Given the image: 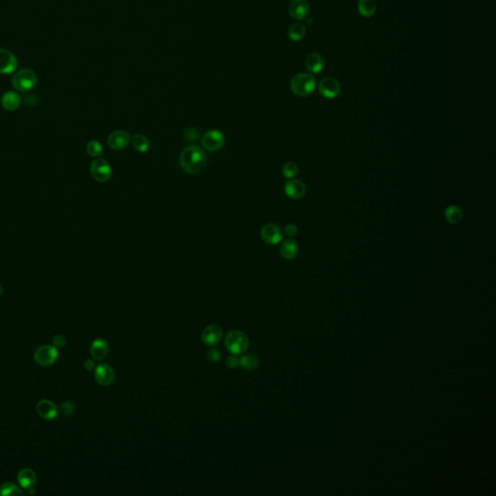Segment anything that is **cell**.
<instances>
[{
	"mask_svg": "<svg viewBox=\"0 0 496 496\" xmlns=\"http://www.w3.org/2000/svg\"><path fill=\"white\" fill-rule=\"evenodd\" d=\"M316 79L312 75L300 73L294 76L291 80V90L296 95L305 97L315 91Z\"/></svg>",
	"mask_w": 496,
	"mask_h": 496,
	"instance_id": "3",
	"label": "cell"
},
{
	"mask_svg": "<svg viewBox=\"0 0 496 496\" xmlns=\"http://www.w3.org/2000/svg\"><path fill=\"white\" fill-rule=\"evenodd\" d=\"M198 135H199V132H198L195 128H189L188 130L186 131V133H185L186 138H187L188 140H190V141H194V140H196Z\"/></svg>",
	"mask_w": 496,
	"mask_h": 496,
	"instance_id": "35",
	"label": "cell"
},
{
	"mask_svg": "<svg viewBox=\"0 0 496 496\" xmlns=\"http://www.w3.org/2000/svg\"><path fill=\"white\" fill-rule=\"evenodd\" d=\"M225 347L233 355H242L249 347L247 336L240 330H231L225 338Z\"/></svg>",
	"mask_w": 496,
	"mask_h": 496,
	"instance_id": "4",
	"label": "cell"
},
{
	"mask_svg": "<svg viewBox=\"0 0 496 496\" xmlns=\"http://www.w3.org/2000/svg\"><path fill=\"white\" fill-rule=\"evenodd\" d=\"M52 343L53 345L56 347V348H61V347H64L66 344V340L64 337H62L61 335H56L52 338Z\"/></svg>",
	"mask_w": 496,
	"mask_h": 496,
	"instance_id": "34",
	"label": "cell"
},
{
	"mask_svg": "<svg viewBox=\"0 0 496 496\" xmlns=\"http://www.w3.org/2000/svg\"><path fill=\"white\" fill-rule=\"evenodd\" d=\"M131 141V134L124 130L114 131L108 137V144L111 148L119 150L126 147Z\"/></svg>",
	"mask_w": 496,
	"mask_h": 496,
	"instance_id": "13",
	"label": "cell"
},
{
	"mask_svg": "<svg viewBox=\"0 0 496 496\" xmlns=\"http://www.w3.org/2000/svg\"><path fill=\"white\" fill-rule=\"evenodd\" d=\"M85 368L88 371H92V370H93L95 368V363L92 360H87L85 362Z\"/></svg>",
	"mask_w": 496,
	"mask_h": 496,
	"instance_id": "36",
	"label": "cell"
},
{
	"mask_svg": "<svg viewBox=\"0 0 496 496\" xmlns=\"http://www.w3.org/2000/svg\"><path fill=\"white\" fill-rule=\"evenodd\" d=\"M226 365L231 368V369H235L237 366H239V358H237L236 355H231L227 358L226 360Z\"/></svg>",
	"mask_w": 496,
	"mask_h": 496,
	"instance_id": "31",
	"label": "cell"
},
{
	"mask_svg": "<svg viewBox=\"0 0 496 496\" xmlns=\"http://www.w3.org/2000/svg\"><path fill=\"white\" fill-rule=\"evenodd\" d=\"M225 144V137L222 132L218 130H209L203 136L202 144L208 151H218Z\"/></svg>",
	"mask_w": 496,
	"mask_h": 496,
	"instance_id": "7",
	"label": "cell"
},
{
	"mask_svg": "<svg viewBox=\"0 0 496 496\" xmlns=\"http://www.w3.org/2000/svg\"><path fill=\"white\" fill-rule=\"evenodd\" d=\"M262 239L271 245L278 244L283 238V232L281 228L274 223L266 224L261 229Z\"/></svg>",
	"mask_w": 496,
	"mask_h": 496,
	"instance_id": "10",
	"label": "cell"
},
{
	"mask_svg": "<svg viewBox=\"0 0 496 496\" xmlns=\"http://www.w3.org/2000/svg\"><path fill=\"white\" fill-rule=\"evenodd\" d=\"M221 352L218 349H210L207 353V359L210 364H216L221 360Z\"/></svg>",
	"mask_w": 496,
	"mask_h": 496,
	"instance_id": "30",
	"label": "cell"
},
{
	"mask_svg": "<svg viewBox=\"0 0 496 496\" xmlns=\"http://www.w3.org/2000/svg\"><path fill=\"white\" fill-rule=\"evenodd\" d=\"M133 146L134 148L141 152V153H145L148 151V149L150 148V142L148 140V138L146 136H144L143 134H137L134 136L133 138Z\"/></svg>",
	"mask_w": 496,
	"mask_h": 496,
	"instance_id": "25",
	"label": "cell"
},
{
	"mask_svg": "<svg viewBox=\"0 0 496 496\" xmlns=\"http://www.w3.org/2000/svg\"><path fill=\"white\" fill-rule=\"evenodd\" d=\"M86 149H87V152L90 156L97 158V157H100L103 154V145L101 144L100 142L95 141V140H92L91 142H89L87 144Z\"/></svg>",
	"mask_w": 496,
	"mask_h": 496,
	"instance_id": "28",
	"label": "cell"
},
{
	"mask_svg": "<svg viewBox=\"0 0 496 496\" xmlns=\"http://www.w3.org/2000/svg\"><path fill=\"white\" fill-rule=\"evenodd\" d=\"M284 191L289 198L299 200L305 195L306 187L305 184L300 180H291L285 183Z\"/></svg>",
	"mask_w": 496,
	"mask_h": 496,
	"instance_id": "15",
	"label": "cell"
},
{
	"mask_svg": "<svg viewBox=\"0 0 496 496\" xmlns=\"http://www.w3.org/2000/svg\"><path fill=\"white\" fill-rule=\"evenodd\" d=\"M180 164L184 172L195 175L205 169L207 156L200 146L190 144L183 148L180 156Z\"/></svg>",
	"mask_w": 496,
	"mask_h": 496,
	"instance_id": "1",
	"label": "cell"
},
{
	"mask_svg": "<svg viewBox=\"0 0 496 496\" xmlns=\"http://www.w3.org/2000/svg\"><path fill=\"white\" fill-rule=\"evenodd\" d=\"M18 482L23 488L30 489L33 488L36 483V475L34 471L29 468H24L18 474Z\"/></svg>",
	"mask_w": 496,
	"mask_h": 496,
	"instance_id": "20",
	"label": "cell"
},
{
	"mask_svg": "<svg viewBox=\"0 0 496 496\" xmlns=\"http://www.w3.org/2000/svg\"><path fill=\"white\" fill-rule=\"evenodd\" d=\"M201 338L205 345L213 347L222 340V328L217 325H209L203 329Z\"/></svg>",
	"mask_w": 496,
	"mask_h": 496,
	"instance_id": "12",
	"label": "cell"
},
{
	"mask_svg": "<svg viewBox=\"0 0 496 496\" xmlns=\"http://www.w3.org/2000/svg\"><path fill=\"white\" fill-rule=\"evenodd\" d=\"M299 174V166L295 162H287L282 168V175L286 179H294Z\"/></svg>",
	"mask_w": 496,
	"mask_h": 496,
	"instance_id": "29",
	"label": "cell"
},
{
	"mask_svg": "<svg viewBox=\"0 0 496 496\" xmlns=\"http://www.w3.org/2000/svg\"><path fill=\"white\" fill-rule=\"evenodd\" d=\"M358 10L365 18H370L376 12V3L374 0H359Z\"/></svg>",
	"mask_w": 496,
	"mask_h": 496,
	"instance_id": "22",
	"label": "cell"
},
{
	"mask_svg": "<svg viewBox=\"0 0 496 496\" xmlns=\"http://www.w3.org/2000/svg\"><path fill=\"white\" fill-rule=\"evenodd\" d=\"M299 253V245L295 239L289 238L280 246V254L286 260H293Z\"/></svg>",
	"mask_w": 496,
	"mask_h": 496,
	"instance_id": "21",
	"label": "cell"
},
{
	"mask_svg": "<svg viewBox=\"0 0 496 496\" xmlns=\"http://www.w3.org/2000/svg\"><path fill=\"white\" fill-rule=\"evenodd\" d=\"M94 377L100 386L109 387L115 382L116 374L112 366L108 364H100L95 367Z\"/></svg>",
	"mask_w": 496,
	"mask_h": 496,
	"instance_id": "9",
	"label": "cell"
},
{
	"mask_svg": "<svg viewBox=\"0 0 496 496\" xmlns=\"http://www.w3.org/2000/svg\"><path fill=\"white\" fill-rule=\"evenodd\" d=\"M299 232V229H298V226L295 225V224H288L287 226L285 227L284 229V234L290 236V237H293L295 235L298 234Z\"/></svg>",
	"mask_w": 496,
	"mask_h": 496,
	"instance_id": "32",
	"label": "cell"
},
{
	"mask_svg": "<svg viewBox=\"0 0 496 496\" xmlns=\"http://www.w3.org/2000/svg\"><path fill=\"white\" fill-rule=\"evenodd\" d=\"M11 81L17 92H27L35 88L38 82V77L31 69H22L14 74Z\"/></svg>",
	"mask_w": 496,
	"mask_h": 496,
	"instance_id": "2",
	"label": "cell"
},
{
	"mask_svg": "<svg viewBox=\"0 0 496 496\" xmlns=\"http://www.w3.org/2000/svg\"><path fill=\"white\" fill-rule=\"evenodd\" d=\"M91 174L96 182L106 183L111 179L113 171L107 160L97 157L91 164Z\"/></svg>",
	"mask_w": 496,
	"mask_h": 496,
	"instance_id": "5",
	"label": "cell"
},
{
	"mask_svg": "<svg viewBox=\"0 0 496 496\" xmlns=\"http://www.w3.org/2000/svg\"><path fill=\"white\" fill-rule=\"evenodd\" d=\"M22 102L21 96L16 92H5L1 97L2 107L10 112L16 111Z\"/></svg>",
	"mask_w": 496,
	"mask_h": 496,
	"instance_id": "19",
	"label": "cell"
},
{
	"mask_svg": "<svg viewBox=\"0 0 496 496\" xmlns=\"http://www.w3.org/2000/svg\"><path fill=\"white\" fill-rule=\"evenodd\" d=\"M239 366L246 371H253L259 366V359L252 354L243 355L239 358Z\"/></svg>",
	"mask_w": 496,
	"mask_h": 496,
	"instance_id": "24",
	"label": "cell"
},
{
	"mask_svg": "<svg viewBox=\"0 0 496 496\" xmlns=\"http://www.w3.org/2000/svg\"><path fill=\"white\" fill-rule=\"evenodd\" d=\"M108 353H109V344L106 340L103 339H97L92 342L91 345V354L95 360L97 361L104 360Z\"/></svg>",
	"mask_w": 496,
	"mask_h": 496,
	"instance_id": "18",
	"label": "cell"
},
{
	"mask_svg": "<svg viewBox=\"0 0 496 496\" xmlns=\"http://www.w3.org/2000/svg\"><path fill=\"white\" fill-rule=\"evenodd\" d=\"M307 22H308V25H312V22H313V20H307Z\"/></svg>",
	"mask_w": 496,
	"mask_h": 496,
	"instance_id": "38",
	"label": "cell"
},
{
	"mask_svg": "<svg viewBox=\"0 0 496 496\" xmlns=\"http://www.w3.org/2000/svg\"><path fill=\"white\" fill-rule=\"evenodd\" d=\"M18 68V58L13 52L0 49V74L9 75L14 73Z\"/></svg>",
	"mask_w": 496,
	"mask_h": 496,
	"instance_id": "11",
	"label": "cell"
},
{
	"mask_svg": "<svg viewBox=\"0 0 496 496\" xmlns=\"http://www.w3.org/2000/svg\"><path fill=\"white\" fill-rule=\"evenodd\" d=\"M318 91L324 98L334 99L340 95L341 87L337 78L326 77L319 82Z\"/></svg>",
	"mask_w": 496,
	"mask_h": 496,
	"instance_id": "8",
	"label": "cell"
},
{
	"mask_svg": "<svg viewBox=\"0 0 496 496\" xmlns=\"http://www.w3.org/2000/svg\"><path fill=\"white\" fill-rule=\"evenodd\" d=\"M306 69L313 74H319L325 67V60L320 53H309L305 58Z\"/></svg>",
	"mask_w": 496,
	"mask_h": 496,
	"instance_id": "17",
	"label": "cell"
},
{
	"mask_svg": "<svg viewBox=\"0 0 496 496\" xmlns=\"http://www.w3.org/2000/svg\"><path fill=\"white\" fill-rule=\"evenodd\" d=\"M36 411L40 417L44 420H53L57 417L58 409L56 405L48 399H42L37 403Z\"/></svg>",
	"mask_w": 496,
	"mask_h": 496,
	"instance_id": "16",
	"label": "cell"
},
{
	"mask_svg": "<svg viewBox=\"0 0 496 496\" xmlns=\"http://www.w3.org/2000/svg\"><path fill=\"white\" fill-rule=\"evenodd\" d=\"M305 33H306L305 26H303L302 24H299V23L292 25L289 27V30H288L289 38L294 42H299L300 40L303 39V37L305 36Z\"/></svg>",
	"mask_w": 496,
	"mask_h": 496,
	"instance_id": "26",
	"label": "cell"
},
{
	"mask_svg": "<svg viewBox=\"0 0 496 496\" xmlns=\"http://www.w3.org/2000/svg\"><path fill=\"white\" fill-rule=\"evenodd\" d=\"M75 411V405L72 402H64L61 404V412L63 415H71Z\"/></svg>",
	"mask_w": 496,
	"mask_h": 496,
	"instance_id": "33",
	"label": "cell"
},
{
	"mask_svg": "<svg viewBox=\"0 0 496 496\" xmlns=\"http://www.w3.org/2000/svg\"><path fill=\"white\" fill-rule=\"evenodd\" d=\"M24 490L13 483H5L0 485V495H23Z\"/></svg>",
	"mask_w": 496,
	"mask_h": 496,
	"instance_id": "27",
	"label": "cell"
},
{
	"mask_svg": "<svg viewBox=\"0 0 496 496\" xmlns=\"http://www.w3.org/2000/svg\"><path fill=\"white\" fill-rule=\"evenodd\" d=\"M58 358V351L55 346L44 345L37 348L34 353L35 362L42 366H50L53 365Z\"/></svg>",
	"mask_w": 496,
	"mask_h": 496,
	"instance_id": "6",
	"label": "cell"
},
{
	"mask_svg": "<svg viewBox=\"0 0 496 496\" xmlns=\"http://www.w3.org/2000/svg\"><path fill=\"white\" fill-rule=\"evenodd\" d=\"M2 292H3V288H2V285L0 284V296L2 295Z\"/></svg>",
	"mask_w": 496,
	"mask_h": 496,
	"instance_id": "37",
	"label": "cell"
},
{
	"mask_svg": "<svg viewBox=\"0 0 496 496\" xmlns=\"http://www.w3.org/2000/svg\"><path fill=\"white\" fill-rule=\"evenodd\" d=\"M310 11V5L307 0H292L289 6V13L297 21L305 20Z\"/></svg>",
	"mask_w": 496,
	"mask_h": 496,
	"instance_id": "14",
	"label": "cell"
},
{
	"mask_svg": "<svg viewBox=\"0 0 496 496\" xmlns=\"http://www.w3.org/2000/svg\"><path fill=\"white\" fill-rule=\"evenodd\" d=\"M463 213L462 210L455 205L449 206L445 210V218L446 220L451 224H457L462 220Z\"/></svg>",
	"mask_w": 496,
	"mask_h": 496,
	"instance_id": "23",
	"label": "cell"
}]
</instances>
